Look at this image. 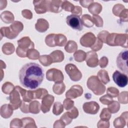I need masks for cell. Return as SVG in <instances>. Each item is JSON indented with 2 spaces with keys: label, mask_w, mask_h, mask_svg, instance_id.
Segmentation results:
<instances>
[{
  "label": "cell",
  "mask_w": 128,
  "mask_h": 128,
  "mask_svg": "<svg viewBox=\"0 0 128 128\" xmlns=\"http://www.w3.org/2000/svg\"><path fill=\"white\" fill-rule=\"evenodd\" d=\"M66 74L73 81H78L82 78V74L77 67L72 64H68L65 66Z\"/></svg>",
  "instance_id": "4"
},
{
  "label": "cell",
  "mask_w": 128,
  "mask_h": 128,
  "mask_svg": "<svg viewBox=\"0 0 128 128\" xmlns=\"http://www.w3.org/2000/svg\"><path fill=\"white\" fill-rule=\"evenodd\" d=\"M54 97L51 95H47L44 96L42 100L41 106L42 110L43 113H46L50 110V106L54 102Z\"/></svg>",
  "instance_id": "10"
},
{
  "label": "cell",
  "mask_w": 128,
  "mask_h": 128,
  "mask_svg": "<svg viewBox=\"0 0 128 128\" xmlns=\"http://www.w3.org/2000/svg\"><path fill=\"white\" fill-rule=\"evenodd\" d=\"M107 110H108V109L106 108H104V109L102 110V113H101L100 115V116L104 115L105 116H104V118H103L102 119H103V118L106 119V120H108L109 119H110V116H111L110 114V112H109L108 111V112Z\"/></svg>",
  "instance_id": "15"
},
{
  "label": "cell",
  "mask_w": 128,
  "mask_h": 128,
  "mask_svg": "<svg viewBox=\"0 0 128 128\" xmlns=\"http://www.w3.org/2000/svg\"><path fill=\"white\" fill-rule=\"evenodd\" d=\"M63 111V106L61 103L56 102L54 104L52 112L54 114L58 116Z\"/></svg>",
  "instance_id": "13"
},
{
  "label": "cell",
  "mask_w": 128,
  "mask_h": 128,
  "mask_svg": "<svg viewBox=\"0 0 128 128\" xmlns=\"http://www.w3.org/2000/svg\"><path fill=\"white\" fill-rule=\"evenodd\" d=\"M68 8H69V10H70V12H72L74 8V6L70 2H69L68 1H64L63 4H62V8L63 9H64V10L67 11L68 10Z\"/></svg>",
  "instance_id": "14"
},
{
  "label": "cell",
  "mask_w": 128,
  "mask_h": 128,
  "mask_svg": "<svg viewBox=\"0 0 128 128\" xmlns=\"http://www.w3.org/2000/svg\"><path fill=\"white\" fill-rule=\"evenodd\" d=\"M128 50H122L118 55L116 59V64L118 68L127 75L128 74Z\"/></svg>",
  "instance_id": "2"
},
{
  "label": "cell",
  "mask_w": 128,
  "mask_h": 128,
  "mask_svg": "<svg viewBox=\"0 0 128 128\" xmlns=\"http://www.w3.org/2000/svg\"><path fill=\"white\" fill-rule=\"evenodd\" d=\"M94 36V35L91 32L86 33L81 38L80 42L81 44L84 46L91 47L94 44V42L96 40V38L92 40L90 39L93 38Z\"/></svg>",
  "instance_id": "8"
},
{
  "label": "cell",
  "mask_w": 128,
  "mask_h": 128,
  "mask_svg": "<svg viewBox=\"0 0 128 128\" xmlns=\"http://www.w3.org/2000/svg\"><path fill=\"white\" fill-rule=\"evenodd\" d=\"M18 76L20 82L24 87L35 90L42 83L44 72L40 65L35 62H29L22 66Z\"/></svg>",
  "instance_id": "1"
},
{
  "label": "cell",
  "mask_w": 128,
  "mask_h": 128,
  "mask_svg": "<svg viewBox=\"0 0 128 128\" xmlns=\"http://www.w3.org/2000/svg\"><path fill=\"white\" fill-rule=\"evenodd\" d=\"M82 24L86 27L90 28L94 26V22L92 18L89 14H84L82 16Z\"/></svg>",
  "instance_id": "12"
},
{
  "label": "cell",
  "mask_w": 128,
  "mask_h": 128,
  "mask_svg": "<svg viewBox=\"0 0 128 128\" xmlns=\"http://www.w3.org/2000/svg\"><path fill=\"white\" fill-rule=\"evenodd\" d=\"M86 54L87 57L86 58V62L87 65L90 67H95L97 66L98 64V59L97 54L96 52H93L92 58L89 54V52H88Z\"/></svg>",
  "instance_id": "11"
},
{
  "label": "cell",
  "mask_w": 128,
  "mask_h": 128,
  "mask_svg": "<svg viewBox=\"0 0 128 128\" xmlns=\"http://www.w3.org/2000/svg\"><path fill=\"white\" fill-rule=\"evenodd\" d=\"M72 12V14H78L79 15H81L82 12V8H81L80 7L78 6H74V9Z\"/></svg>",
  "instance_id": "16"
},
{
  "label": "cell",
  "mask_w": 128,
  "mask_h": 128,
  "mask_svg": "<svg viewBox=\"0 0 128 128\" xmlns=\"http://www.w3.org/2000/svg\"><path fill=\"white\" fill-rule=\"evenodd\" d=\"M82 92L83 90L81 86H74L66 92V96L67 98H74L78 96H80L82 94Z\"/></svg>",
  "instance_id": "9"
},
{
  "label": "cell",
  "mask_w": 128,
  "mask_h": 128,
  "mask_svg": "<svg viewBox=\"0 0 128 128\" xmlns=\"http://www.w3.org/2000/svg\"><path fill=\"white\" fill-rule=\"evenodd\" d=\"M52 39L54 40L50 42L46 43V45L49 46H64L66 42V37L62 34H49Z\"/></svg>",
  "instance_id": "6"
},
{
  "label": "cell",
  "mask_w": 128,
  "mask_h": 128,
  "mask_svg": "<svg viewBox=\"0 0 128 128\" xmlns=\"http://www.w3.org/2000/svg\"><path fill=\"white\" fill-rule=\"evenodd\" d=\"M67 24L74 30H82L83 28V24L80 17L78 15L71 14L66 17Z\"/></svg>",
  "instance_id": "3"
},
{
  "label": "cell",
  "mask_w": 128,
  "mask_h": 128,
  "mask_svg": "<svg viewBox=\"0 0 128 128\" xmlns=\"http://www.w3.org/2000/svg\"><path fill=\"white\" fill-rule=\"evenodd\" d=\"M114 82L120 87L124 88L128 84V78L126 74L121 73L118 70H116L112 74Z\"/></svg>",
  "instance_id": "5"
},
{
  "label": "cell",
  "mask_w": 128,
  "mask_h": 128,
  "mask_svg": "<svg viewBox=\"0 0 128 128\" xmlns=\"http://www.w3.org/2000/svg\"><path fill=\"white\" fill-rule=\"evenodd\" d=\"M99 105L95 102H87L84 104L83 110L85 112L90 114H96L99 110Z\"/></svg>",
  "instance_id": "7"
}]
</instances>
